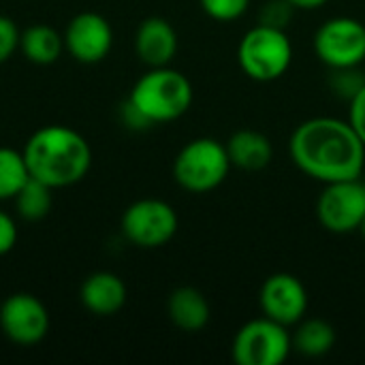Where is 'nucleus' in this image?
<instances>
[{"label": "nucleus", "instance_id": "obj_24", "mask_svg": "<svg viewBox=\"0 0 365 365\" xmlns=\"http://www.w3.org/2000/svg\"><path fill=\"white\" fill-rule=\"evenodd\" d=\"M19 38H21V34H19L15 21L11 17L0 15V64L6 62L15 53V49L19 47Z\"/></svg>", "mask_w": 365, "mask_h": 365}, {"label": "nucleus", "instance_id": "obj_11", "mask_svg": "<svg viewBox=\"0 0 365 365\" xmlns=\"http://www.w3.org/2000/svg\"><path fill=\"white\" fill-rule=\"evenodd\" d=\"M259 304L267 319L284 327H295L308 312V291L297 276L278 272L263 282Z\"/></svg>", "mask_w": 365, "mask_h": 365}, {"label": "nucleus", "instance_id": "obj_13", "mask_svg": "<svg viewBox=\"0 0 365 365\" xmlns=\"http://www.w3.org/2000/svg\"><path fill=\"white\" fill-rule=\"evenodd\" d=\"M135 51L150 68L169 66L178 53V32L163 17H148L135 34Z\"/></svg>", "mask_w": 365, "mask_h": 365}, {"label": "nucleus", "instance_id": "obj_16", "mask_svg": "<svg viewBox=\"0 0 365 365\" xmlns=\"http://www.w3.org/2000/svg\"><path fill=\"white\" fill-rule=\"evenodd\" d=\"M167 314L178 329L186 334H197L205 329V325L210 323L212 308H210L207 297L199 289L180 287L169 295Z\"/></svg>", "mask_w": 365, "mask_h": 365}, {"label": "nucleus", "instance_id": "obj_8", "mask_svg": "<svg viewBox=\"0 0 365 365\" xmlns=\"http://www.w3.org/2000/svg\"><path fill=\"white\" fill-rule=\"evenodd\" d=\"M180 220L175 210L160 199H139L122 216V233L139 248H160L173 240Z\"/></svg>", "mask_w": 365, "mask_h": 365}, {"label": "nucleus", "instance_id": "obj_9", "mask_svg": "<svg viewBox=\"0 0 365 365\" xmlns=\"http://www.w3.org/2000/svg\"><path fill=\"white\" fill-rule=\"evenodd\" d=\"M314 51L331 71L355 68L365 60V24L355 17H331L314 34Z\"/></svg>", "mask_w": 365, "mask_h": 365}, {"label": "nucleus", "instance_id": "obj_15", "mask_svg": "<svg viewBox=\"0 0 365 365\" xmlns=\"http://www.w3.org/2000/svg\"><path fill=\"white\" fill-rule=\"evenodd\" d=\"M225 145H227L231 167H237L242 171H261L274 158L272 141L267 139V135L255 128L235 130Z\"/></svg>", "mask_w": 365, "mask_h": 365}, {"label": "nucleus", "instance_id": "obj_18", "mask_svg": "<svg viewBox=\"0 0 365 365\" xmlns=\"http://www.w3.org/2000/svg\"><path fill=\"white\" fill-rule=\"evenodd\" d=\"M19 49L34 64H53L64 49V38L45 24H34L21 32Z\"/></svg>", "mask_w": 365, "mask_h": 365}, {"label": "nucleus", "instance_id": "obj_22", "mask_svg": "<svg viewBox=\"0 0 365 365\" xmlns=\"http://www.w3.org/2000/svg\"><path fill=\"white\" fill-rule=\"evenodd\" d=\"M297 9L289 2V0H269L263 4V9L259 11V24L263 26H272V28H280L287 30V26L293 19V13Z\"/></svg>", "mask_w": 365, "mask_h": 365}, {"label": "nucleus", "instance_id": "obj_21", "mask_svg": "<svg viewBox=\"0 0 365 365\" xmlns=\"http://www.w3.org/2000/svg\"><path fill=\"white\" fill-rule=\"evenodd\" d=\"M199 2L205 15L216 21H235L250 6V0H199Z\"/></svg>", "mask_w": 365, "mask_h": 365}, {"label": "nucleus", "instance_id": "obj_4", "mask_svg": "<svg viewBox=\"0 0 365 365\" xmlns=\"http://www.w3.org/2000/svg\"><path fill=\"white\" fill-rule=\"evenodd\" d=\"M237 62L246 77L269 83L280 79L293 62V45L287 30L272 26L250 28L237 45Z\"/></svg>", "mask_w": 365, "mask_h": 365}, {"label": "nucleus", "instance_id": "obj_10", "mask_svg": "<svg viewBox=\"0 0 365 365\" xmlns=\"http://www.w3.org/2000/svg\"><path fill=\"white\" fill-rule=\"evenodd\" d=\"M0 327L11 342L32 346L47 336L49 314L32 293H13L0 306Z\"/></svg>", "mask_w": 365, "mask_h": 365}, {"label": "nucleus", "instance_id": "obj_17", "mask_svg": "<svg viewBox=\"0 0 365 365\" xmlns=\"http://www.w3.org/2000/svg\"><path fill=\"white\" fill-rule=\"evenodd\" d=\"M291 336L293 349L304 357H323L336 346V329L325 319H302Z\"/></svg>", "mask_w": 365, "mask_h": 365}, {"label": "nucleus", "instance_id": "obj_19", "mask_svg": "<svg viewBox=\"0 0 365 365\" xmlns=\"http://www.w3.org/2000/svg\"><path fill=\"white\" fill-rule=\"evenodd\" d=\"M51 186L43 184L41 180H34L30 178L24 188L17 192L15 197V205H17V214L28 220V222H36V220H43L49 210H51V203H53V197H51Z\"/></svg>", "mask_w": 365, "mask_h": 365}, {"label": "nucleus", "instance_id": "obj_5", "mask_svg": "<svg viewBox=\"0 0 365 365\" xmlns=\"http://www.w3.org/2000/svg\"><path fill=\"white\" fill-rule=\"evenodd\" d=\"M231 160L227 154V145L212 139L199 137L188 141L173 160V178L175 182L195 195L216 190L229 175Z\"/></svg>", "mask_w": 365, "mask_h": 365}, {"label": "nucleus", "instance_id": "obj_3", "mask_svg": "<svg viewBox=\"0 0 365 365\" xmlns=\"http://www.w3.org/2000/svg\"><path fill=\"white\" fill-rule=\"evenodd\" d=\"M192 96V86L184 73L169 66H156L137 79L128 101L154 126L182 118L190 109Z\"/></svg>", "mask_w": 365, "mask_h": 365}, {"label": "nucleus", "instance_id": "obj_7", "mask_svg": "<svg viewBox=\"0 0 365 365\" xmlns=\"http://www.w3.org/2000/svg\"><path fill=\"white\" fill-rule=\"evenodd\" d=\"M317 218L325 231L336 235L359 231L365 220V182L357 178L325 184L317 201Z\"/></svg>", "mask_w": 365, "mask_h": 365}, {"label": "nucleus", "instance_id": "obj_25", "mask_svg": "<svg viewBox=\"0 0 365 365\" xmlns=\"http://www.w3.org/2000/svg\"><path fill=\"white\" fill-rule=\"evenodd\" d=\"M349 122L353 124V128L357 130V135L361 137V141L365 143V83L361 86V90L351 98Z\"/></svg>", "mask_w": 365, "mask_h": 365}, {"label": "nucleus", "instance_id": "obj_2", "mask_svg": "<svg viewBox=\"0 0 365 365\" xmlns=\"http://www.w3.org/2000/svg\"><path fill=\"white\" fill-rule=\"evenodd\" d=\"M21 152L30 175L51 188L81 182L92 165V150L86 137L62 124L34 130Z\"/></svg>", "mask_w": 365, "mask_h": 365}, {"label": "nucleus", "instance_id": "obj_14", "mask_svg": "<svg viewBox=\"0 0 365 365\" xmlns=\"http://www.w3.org/2000/svg\"><path fill=\"white\" fill-rule=\"evenodd\" d=\"M128 291L120 276L111 272H96L81 284V304L96 317L118 314L126 304Z\"/></svg>", "mask_w": 365, "mask_h": 365}, {"label": "nucleus", "instance_id": "obj_23", "mask_svg": "<svg viewBox=\"0 0 365 365\" xmlns=\"http://www.w3.org/2000/svg\"><path fill=\"white\" fill-rule=\"evenodd\" d=\"M364 83L365 79L361 77V73L357 71V66H355V68H336V71H334L331 86L336 88V92H338L340 96H344V98H349V101L361 90Z\"/></svg>", "mask_w": 365, "mask_h": 365}, {"label": "nucleus", "instance_id": "obj_29", "mask_svg": "<svg viewBox=\"0 0 365 365\" xmlns=\"http://www.w3.org/2000/svg\"><path fill=\"white\" fill-rule=\"evenodd\" d=\"M359 231H361V235H364V240H365V220L361 222V227H359Z\"/></svg>", "mask_w": 365, "mask_h": 365}, {"label": "nucleus", "instance_id": "obj_27", "mask_svg": "<svg viewBox=\"0 0 365 365\" xmlns=\"http://www.w3.org/2000/svg\"><path fill=\"white\" fill-rule=\"evenodd\" d=\"M122 122H124L128 128H133V130H143V128L152 126L150 120H148L130 101H126V103L122 105Z\"/></svg>", "mask_w": 365, "mask_h": 365}, {"label": "nucleus", "instance_id": "obj_20", "mask_svg": "<svg viewBox=\"0 0 365 365\" xmlns=\"http://www.w3.org/2000/svg\"><path fill=\"white\" fill-rule=\"evenodd\" d=\"M30 178L32 175L28 171L24 152L2 145L0 148V201L15 199Z\"/></svg>", "mask_w": 365, "mask_h": 365}, {"label": "nucleus", "instance_id": "obj_6", "mask_svg": "<svg viewBox=\"0 0 365 365\" xmlns=\"http://www.w3.org/2000/svg\"><path fill=\"white\" fill-rule=\"evenodd\" d=\"M293 351L289 327L267 319L248 321L233 338V361L237 365H280Z\"/></svg>", "mask_w": 365, "mask_h": 365}, {"label": "nucleus", "instance_id": "obj_1", "mask_svg": "<svg viewBox=\"0 0 365 365\" xmlns=\"http://www.w3.org/2000/svg\"><path fill=\"white\" fill-rule=\"evenodd\" d=\"M289 154L302 173L323 184L357 180L365 167V143L353 124L327 115L302 122L289 139Z\"/></svg>", "mask_w": 365, "mask_h": 365}, {"label": "nucleus", "instance_id": "obj_12", "mask_svg": "<svg viewBox=\"0 0 365 365\" xmlns=\"http://www.w3.org/2000/svg\"><path fill=\"white\" fill-rule=\"evenodd\" d=\"M111 24L94 11H83L71 19L64 32V47L81 64H96L111 51Z\"/></svg>", "mask_w": 365, "mask_h": 365}, {"label": "nucleus", "instance_id": "obj_28", "mask_svg": "<svg viewBox=\"0 0 365 365\" xmlns=\"http://www.w3.org/2000/svg\"><path fill=\"white\" fill-rule=\"evenodd\" d=\"M297 11H314V9H321L325 6L329 0H289Z\"/></svg>", "mask_w": 365, "mask_h": 365}, {"label": "nucleus", "instance_id": "obj_26", "mask_svg": "<svg viewBox=\"0 0 365 365\" xmlns=\"http://www.w3.org/2000/svg\"><path fill=\"white\" fill-rule=\"evenodd\" d=\"M17 244V227L15 220L0 210V257L9 255Z\"/></svg>", "mask_w": 365, "mask_h": 365}]
</instances>
